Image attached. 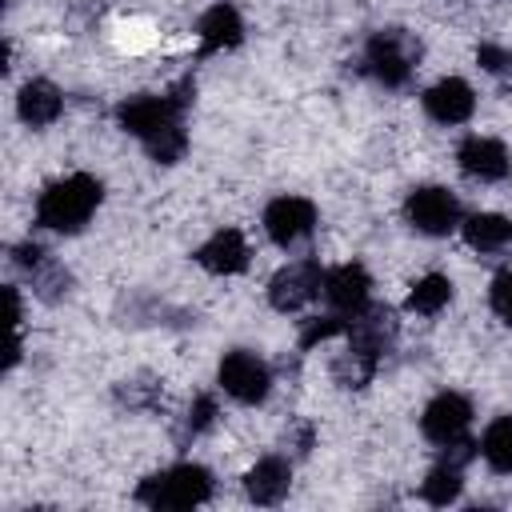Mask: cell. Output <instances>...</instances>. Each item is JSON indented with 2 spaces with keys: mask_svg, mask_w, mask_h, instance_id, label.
<instances>
[{
  "mask_svg": "<svg viewBox=\"0 0 512 512\" xmlns=\"http://www.w3.org/2000/svg\"><path fill=\"white\" fill-rule=\"evenodd\" d=\"M192 100V80H184L168 96H128L116 108V120L124 132H132L156 164H176L188 148L184 132V108Z\"/></svg>",
  "mask_w": 512,
  "mask_h": 512,
  "instance_id": "6da1fadb",
  "label": "cell"
},
{
  "mask_svg": "<svg viewBox=\"0 0 512 512\" xmlns=\"http://www.w3.org/2000/svg\"><path fill=\"white\" fill-rule=\"evenodd\" d=\"M104 188L96 176L88 172H72L64 180H56L52 188H44L40 204H36V224L52 228V232H80L88 224V216L96 212Z\"/></svg>",
  "mask_w": 512,
  "mask_h": 512,
  "instance_id": "7a4b0ae2",
  "label": "cell"
},
{
  "mask_svg": "<svg viewBox=\"0 0 512 512\" xmlns=\"http://www.w3.org/2000/svg\"><path fill=\"white\" fill-rule=\"evenodd\" d=\"M212 496V476L208 468L200 464H176L168 472H156L148 476L140 488H136V500L148 504V508H196Z\"/></svg>",
  "mask_w": 512,
  "mask_h": 512,
  "instance_id": "3957f363",
  "label": "cell"
},
{
  "mask_svg": "<svg viewBox=\"0 0 512 512\" xmlns=\"http://www.w3.org/2000/svg\"><path fill=\"white\" fill-rule=\"evenodd\" d=\"M416 56H420V44H412L400 28H384V32H376V36L368 40L364 64H368V72H372L380 84L400 88V84H408V76H412V68H416Z\"/></svg>",
  "mask_w": 512,
  "mask_h": 512,
  "instance_id": "277c9868",
  "label": "cell"
},
{
  "mask_svg": "<svg viewBox=\"0 0 512 512\" xmlns=\"http://www.w3.org/2000/svg\"><path fill=\"white\" fill-rule=\"evenodd\" d=\"M404 216L416 232L424 236H448L456 224H460V200L448 192V188H416L408 200H404Z\"/></svg>",
  "mask_w": 512,
  "mask_h": 512,
  "instance_id": "5b68a950",
  "label": "cell"
},
{
  "mask_svg": "<svg viewBox=\"0 0 512 512\" xmlns=\"http://www.w3.org/2000/svg\"><path fill=\"white\" fill-rule=\"evenodd\" d=\"M216 380H220V388H224L232 400H240V404H260V400L268 396V384H272L268 364H264L256 352H248V348L228 352V356L220 360Z\"/></svg>",
  "mask_w": 512,
  "mask_h": 512,
  "instance_id": "8992f818",
  "label": "cell"
},
{
  "mask_svg": "<svg viewBox=\"0 0 512 512\" xmlns=\"http://www.w3.org/2000/svg\"><path fill=\"white\" fill-rule=\"evenodd\" d=\"M320 292H324V272L316 260H296V264L280 268L268 284V300L276 312H296L308 300H316Z\"/></svg>",
  "mask_w": 512,
  "mask_h": 512,
  "instance_id": "52a82bcc",
  "label": "cell"
},
{
  "mask_svg": "<svg viewBox=\"0 0 512 512\" xmlns=\"http://www.w3.org/2000/svg\"><path fill=\"white\" fill-rule=\"evenodd\" d=\"M312 228H316V204L304 200V196H276V200L264 208V232H268V240L280 244V248L300 244Z\"/></svg>",
  "mask_w": 512,
  "mask_h": 512,
  "instance_id": "ba28073f",
  "label": "cell"
},
{
  "mask_svg": "<svg viewBox=\"0 0 512 512\" xmlns=\"http://www.w3.org/2000/svg\"><path fill=\"white\" fill-rule=\"evenodd\" d=\"M468 424H472V404L460 396V392H440V396H432L428 400V408H424V416H420V432L432 440V444H452V440H460L464 432H468Z\"/></svg>",
  "mask_w": 512,
  "mask_h": 512,
  "instance_id": "9c48e42d",
  "label": "cell"
},
{
  "mask_svg": "<svg viewBox=\"0 0 512 512\" xmlns=\"http://www.w3.org/2000/svg\"><path fill=\"white\" fill-rule=\"evenodd\" d=\"M372 296V280L364 272V264H340L332 272H324V300L340 312V316H360L368 308Z\"/></svg>",
  "mask_w": 512,
  "mask_h": 512,
  "instance_id": "30bf717a",
  "label": "cell"
},
{
  "mask_svg": "<svg viewBox=\"0 0 512 512\" xmlns=\"http://www.w3.org/2000/svg\"><path fill=\"white\" fill-rule=\"evenodd\" d=\"M472 108H476V92L460 76H444L440 84H432L424 92V112L436 124H464L472 116Z\"/></svg>",
  "mask_w": 512,
  "mask_h": 512,
  "instance_id": "8fae6325",
  "label": "cell"
},
{
  "mask_svg": "<svg viewBox=\"0 0 512 512\" xmlns=\"http://www.w3.org/2000/svg\"><path fill=\"white\" fill-rule=\"evenodd\" d=\"M456 160H460V168L472 176V180H504L508 176V168H512V160H508V148L500 144V140H492V136H468L460 148H456Z\"/></svg>",
  "mask_w": 512,
  "mask_h": 512,
  "instance_id": "7c38bea8",
  "label": "cell"
},
{
  "mask_svg": "<svg viewBox=\"0 0 512 512\" xmlns=\"http://www.w3.org/2000/svg\"><path fill=\"white\" fill-rule=\"evenodd\" d=\"M196 264L208 268L212 276H236L248 268V244L236 228H220L208 244L196 248Z\"/></svg>",
  "mask_w": 512,
  "mask_h": 512,
  "instance_id": "4fadbf2b",
  "label": "cell"
},
{
  "mask_svg": "<svg viewBox=\"0 0 512 512\" xmlns=\"http://www.w3.org/2000/svg\"><path fill=\"white\" fill-rule=\"evenodd\" d=\"M196 32H200V48L204 52H224V48H236L244 40V20L228 0H220L200 16Z\"/></svg>",
  "mask_w": 512,
  "mask_h": 512,
  "instance_id": "5bb4252c",
  "label": "cell"
},
{
  "mask_svg": "<svg viewBox=\"0 0 512 512\" xmlns=\"http://www.w3.org/2000/svg\"><path fill=\"white\" fill-rule=\"evenodd\" d=\"M288 484H292V468H288V460H280V456L256 460V464L248 468V476H244V492H248V500H256V504H280V500L288 496Z\"/></svg>",
  "mask_w": 512,
  "mask_h": 512,
  "instance_id": "9a60e30c",
  "label": "cell"
},
{
  "mask_svg": "<svg viewBox=\"0 0 512 512\" xmlns=\"http://www.w3.org/2000/svg\"><path fill=\"white\" fill-rule=\"evenodd\" d=\"M60 108H64V96H60L56 84H48V80H28V84L20 88L16 112H20L24 124H32V128H48V124L60 116Z\"/></svg>",
  "mask_w": 512,
  "mask_h": 512,
  "instance_id": "2e32d148",
  "label": "cell"
},
{
  "mask_svg": "<svg viewBox=\"0 0 512 512\" xmlns=\"http://www.w3.org/2000/svg\"><path fill=\"white\" fill-rule=\"evenodd\" d=\"M460 228H464V240H468L476 252H504V248H512V220H508V216L476 212V216H468Z\"/></svg>",
  "mask_w": 512,
  "mask_h": 512,
  "instance_id": "e0dca14e",
  "label": "cell"
},
{
  "mask_svg": "<svg viewBox=\"0 0 512 512\" xmlns=\"http://www.w3.org/2000/svg\"><path fill=\"white\" fill-rule=\"evenodd\" d=\"M480 456L492 472H512V416H500L480 436Z\"/></svg>",
  "mask_w": 512,
  "mask_h": 512,
  "instance_id": "ac0fdd59",
  "label": "cell"
},
{
  "mask_svg": "<svg viewBox=\"0 0 512 512\" xmlns=\"http://www.w3.org/2000/svg\"><path fill=\"white\" fill-rule=\"evenodd\" d=\"M452 300V280L440 276V272H428L412 284L408 292V312H420V316H436L444 304Z\"/></svg>",
  "mask_w": 512,
  "mask_h": 512,
  "instance_id": "d6986e66",
  "label": "cell"
},
{
  "mask_svg": "<svg viewBox=\"0 0 512 512\" xmlns=\"http://www.w3.org/2000/svg\"><path fill=\"white\" fill-rule=\"evenodd\" d=\"M420 496H424L428 504H436V508L452 504V500L460 496V468L448 464V460H440V464L428 472V480L420 484Z\"/></svg>",
  "mask_w": 512,
  "mask_h": 512,
  "instance_id": "ffe728a7",
  "label": "cell"
},
{
  "mask_svg": "<svg viewBox=\"0 0 512 512\" xmlns=\"http://www.w3.org/2000/svg\"><path fill=\"white\" fill-rule=\"evenodd\" d=\"M488 300H492V312H496L504 324H512V272H500V276L492 280Z\"/></svg>",
  "mask_w": 512,
  "mask_h": 512,
  "instance_id": "44dd1931",
  "label": "cell"
},
{
  "mask_svg": "<svg viewBox=\"0 0 512 512\" xmlns=\"http://www.w3.org/2000/svg\"><path fill=\"white\" fill-rule=\"evenodd\" d=\"M212 420H216V400L212 396H196V404L188 408V432L196 436V432L212 428Z\"/></svg>",
  "mask_w": 512,
  "mask_h": 512,
  "instance_id": "7402d4cb",
  "label": "cell"
},
{
  "mask_svg": "<svg viewBox=\"0 0 512 512\" xmlns=\"http://www.w3.org/2000/svg\"><path fill=\"white\" fill-rule=\"evenodd\" d=\"M476 60H480L488 72H508V68H512V52H508V48H496V44H480V48H476Z\"/></svg>",
  "mask_w": 512,
  "mask_h": 512,
  "instance_id": "603a6c76",
  "label": "cell"
}]
</instances>
